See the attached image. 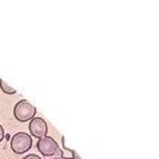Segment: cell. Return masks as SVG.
<instances>
[{
  "instance_id": "obj_1",
  "label": "cell",
  "mask_w": 159,
  "mask_h": 159,
  "mask_svg": "<svg viewBox=\"0 0 159 159\" xmlns=\"http://www.w3.org/2000/svg\"><path fill=\"white\" fill-rule=\"evenodd\" d=\"M36 147L39 152L42 154L44 158H56V157H63V151L60 150L59 144L56 140L51 136H44V138L38 139Z\"/></svg>"
},
{
  "instance_id": "obj_2",
  "label": "cell",
  "mask_w": 159,
  "mask_h": 159,
  "mask_svg": "<svg viewBox=\"0 0 159 159\" xmlns=\"http://www.w3.org/2000/svg\"><path fill=\"white\" fill-rule=\"evenodd\" d=\"M35 114H36V107L25 99L19 100L14 107V116L17 122H30L32 118H35Z\"/></svg>"
},
{
  "instance_id": "obj_3",
  "label": "cell",
  "mask_w": 159,
  "mask_h": 159,
  "mask_svg": "<svg viewBox=\"0 0 159 159\" xmlns=\"http://www.w3.org/2000/svg\"><path fill=\"white\" fill-rule=\"evenodd\" d=\"M32 147V136L28 132H16L11 138V150L15 154H25Z\"/></svg>"
},
{
  "instance_id": "obj_4",
  "label": "cell",
  "mask_w": 159,
  "mask_h": 159,
  "mask_svg": "<svg viewBox=\"0 0 159 159\" xmlns=\"http://www.w3.org/2000/svg\"><path fill=\"white\" fill-rule=\"evenodd\" d=\"M28 129L31 132V136H35V138H38V139L47 136V132H48V127H47L46 120H44L43 118H38V116H35L30 120Z\"/></svg>"
},
{
  "instance_id": "obj_5",
  "label": "cell",
  "mask_w": 159,
  "mask_h": 159,
  "mask_svg": "<svg viewBox=\"0 0 159 159\" xmlns=\"http://www.w3.org/2000/svg\"><path fill=\"white\" fill-rule=\"evenodd\" d=\"M0 88H2V91L4 92V94H7V95H15L16 94L15 88H12L11 86H8L7 83L3 80V79H0Z\"/></svg>"
},
{
  "instance_id": "obj_6",
  "label": "cell",
  "mask_w": 159,
  "mask_h": 159,
  "mask_svg": "<svg viewBox=\"0 0 159 159\" xmlns=\"http://www.w3.org/2000/svg\"><path fill=\"white\" fill-rule=\"evenodd\" d=\"M23 159H42V158L36 155V154H28V155H25Z\"/></svg>"
},
{
  "instance_id": "obj_7",
  "label": "cell",
  "mask_w": 159,
  "mask_h": 159,
  "mask_svg": "<svg viewBox=\"0 0 159 159\" xmlns=\"http://www.w3.org/2000/svg\"><path fill=\"white\" fill-rule=\"evenodd\" d=\"M4 136H6V134H4V129H3V126L0 125V142L4 139Z\"/></svg>"
},
{
  "instance_id": "obj_8",
  "label": "cell",
  "mask_w": 159,
  "mask_h": 159,
  "mask_svg": "<svg viewBox=\"0 0 159 159\" xmlns=\"http://www.w3.org/2000/svg\"><path fill=\"white\" fill-rule=\"evenodd\" d=\"M50 159H74V158H66V157H56V158H50Z\"/></svg>"
}]
</instances>
